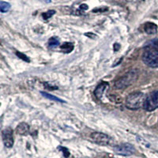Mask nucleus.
<instances>
[{"label": "nucleus", "instance_id": "1", "mask_svg": "<svg viewBox=\"0 0 158 158\" xmlns=\"http://www.w3.org/2000/svg\"><path fill=\"white\" fill-rule=\"evenodd\" d=\"M146 99V97L143 93L135 92L127 97L125 105L130 110H138L144 107Z\"/></svg>", "mask_w": 158, "mask_h": 158}, {"label": "nucleus", "instance_id": "2", "mask_svg": "<svg viewBox=\"0 0 158 158\" xmlns=\"http://www.w3.org/2000/svg\"><path fill=\"white\" fill-rule=\"evenodd\" d=\"M138 75H139V73L138 70L134 69V70H130L123 76H122L120 78L115 81V87L117 89H124L127 88L138 80Z\"/></svg>", "mask_w": 158, "mask_h": 158}, {"label": "nucleus", "instance_id": "3", "mask_svg": "<svg viewBox=\"0 0 158 158\" xmlns=\"http://www.w3.org/2000/svg\"><path fill=\"white\" fill-rule=\"evenodd\" d=\"M142 61L151 68L158 67V49L153 46H147L142 54Z\"/></svg>", "mask_w": 158, "mask_h": 158}, {"label": "nucleus", "instance_id": "4", "mask_svg": "<svg viewBox=\"0 0 158 158\" xmlns=\"http://www.w3.org/2000/svg\"><path fill=\"white\" fill-rule=\"evenodd\" d=\"M146 111H152L158 108V91H153L146 97L143 107Z\"/></svg>", "mask_w": 158, "mask_h": 158}, {"label": "nucleus", "instance_id": "5", "mask_svg": "<svg viewBox=\"0 0 158 158\" xmlns=\"http://www.w3.org/2000/svg\"><path fill=\"white\" fill-rule=\"evenodd\" d=\"M113 150L116 154L124 156H131L136 151L135 146L129 143H123L120 144V145H118V146H114Z\"/></svg>", "mask_w": 158, "mask_h": 158}, {"label": "nucleus", "instance_id": "6", "mask_svg": "<svg viewBox=\"0 0 158 158\" xmlns=\"http://www.w3.org/2000/svg\"><path fill=\"white\" fill-rule=\"evenodd\" d=\"M90 138L95 143L100 146H108L111 142V138L105 134L100 133V132H94L90 135Z\"/></svg>", "mask_w": 158, "mask_h": 158}, {"label": "nucleus", "instance_id": "7", "mask_svg": "<svg viewBox=\"0 0 158 158\" xmlns=\"http://www.w3.org/2000/svg\"><path fill=\"white\" fill-rule=\"evenodd\" d=\"M2 142L4 146L7 148H11L14 146V132L10 127L5 128L2 132Z\"/></svg>", "mask_w": 158, "mask_h": 158}, {"label": "nucleus", "instance_id": "8", "mask_svg": "<svg viewBox=\"0 0 158 158\" xmlns=\"http://www.w3.org/2000/svg\"><path fill=\"white\" fill-rule=\"evenodd\" d=\"M108 88V83L102 82L101 83V84H99L97 86V88H96L95 92H94L95 96L98 99H101V97H102L103 95H104V92H105V90H106Z\"/></svg>", "mask_w": 158, "mask_h": 158}, {"label": "nucleus", "instance_id": "9", "mask_svg": "<svg viewBox=\"0 0 158 158\" xmlns=\"http://www.w3.org/2000/svg\"><path fill=\"white\" fill-rule=\"evenodd\" d=\"M16 131L20 135H27L29 133V126L26 123H21L17 127Z\"/></svg>", "mask_w": 158, "mask_h": 158}, {"label": "nucleus", "instance_id": "10", "mask_svg": "<svg viewBox=\"0 0 158 158\" xmlns=\"http://www.w3.org/2000/svg\"><path fill=\"white\" fill-rule=\"evenodd\" d=\"M145 31L146 33L151 35V34H155L157 32V26L156 24L152 23V22H147L145 25Z\"/></svg>", "mask_w": 158, "mask_h": 158}, {"label": "nucleus", "instance_id": "11", "mask_svg": "<svg viewBox=\"0 0 158 158\" xmlns=\"http://www.w3.org/2000/svg\"><path fill=\"white\" fill-rule=\"evenodd\" d=\"M41 94L44 97L49 99V100H52V101H57V102L64 103V101H63V100L58 98L57 97H55V96H53V95H51V94H48V93H45V92H41Z\"/></svg>", "mask_w": 158, "mask_h": 158}, {"label": "nucleus", "instance_id": "12", "mask_svg": "<svg viewBox=\"0 0 158 158\" xmlns=\"http://www.w3.org/2000/svg\"><path fill=\"white\" fill-rule=\"evenodd\" d=\"M10 4L6 2L1 1L0 2V10L2 13H6L10 10Z\"/></svg>", "mask_w": 158, "mask_h": 158}, {"label": "nucleus", "instance_id": "13", "mask_svg": "<svg viewBox=\"0 0 158 158\" xmlns=\"http://www.w3.org/2000/svg\"><path fill=\"white\" fill-rule=\"evenodd\" d=\"M61 49L66 53H69L74 49V45L71 43H64L61 46Z\"/></svg>", "mask_w": 158, "mask_h": 158}, {"label": "nucleus", "instance_id": "14", "mask_svg": "<svg viewBox=\"0 0 158 158\" xmlns=\"http://www.w3.org/2000/svg\"><path fill=\"white\" fill-rule=\"evenodd\" d=\"M48 45L51 48H55V47H57V46H59V40L56 39V37H52L50 40H49Z\"/></svg>", "mask_w": 158, "mask_h": 158}, {"label": "nucleus", "instance_id": "15", "mask_svg": "<svg viewBox=\"0 0 158 158\" xmlns=\"http://www.w3.org/2000/svg\"><path fill=\"white\" fill-rule=\"evenodd\" d=\"M55 13H56V11L55 10H48V12L44 13L43 15H42V16H43L44 19L48 20V19H49L51 17L53 16V15H55Z\"/></svg>", "mask_w": 158, "mask_h": 158}, {"label": "nucleus", "instance_id": "16", "mask_svg": "<svg viewBox=\"0 0 158 158\" xmlns=\"http://www.w3.org/2000/svg\"><path fill=\"white\" fill-rule=\"evenodd\" d=\"M16 55L18 56V57L20 58V59H22V60H24V61L28 62V63L30 61V60H29V57H27V56H25V55H24L23 53H22V52H17Z\"/></svg>", "mask_w": 158, "mask_h": 158}, {"label": "nucleus", "instance_id": "17", "mask_svg": "<svg viewBox=\"0 0 158 158\" xmlns=\"http://www.w3.org/2000/svg\"><path fill=\"white\" fill-rule=\"evenodd\" d=\"M151 46H153L154 48L158 49V39H154L151 41Z\"/></svg>", "mask_w": 158, "mask_h": 158}, {"label": "nucleus", "instance_id": "18", "mask_svg": "<svg viewBox=\"0 0 158 158\" xmlns=\"http://www.w3.org/2000/svg\"><path fill=\"white\" fill-rule=\"evenodd\" d=\"M61 149H62V150H63V153H64L65 157H68V156H70V152L67 150V149H66V148H64V147H63V148L62 147Z\"/></svg>", "mask_w": 158, "mask_h": 158}, {"label": "nucleus", "instance_id": "19", "mask_svg": "<svg viewBox=\"0 0 158 158\" xmlns=\"http://www.w3.org/2000/svg\"><path fill=\"white\" fill-rule=\"evenodd\" d=\"M80 9L83 10H85L88 9V6L86 4H82V5L80 6Z\"/></svg>", "mask_w": 158, "mask_h": 158}, {"label": "nucleus", "instance_id": "20", "mask_svg": "<svg viewBox=\"0 0 158 158\" xmlns=\"http://www.w3.org/2000/svg\"><path fill=\"white\" fill-rule=\"evenodd\" d=\"M143 1H144V0H143Z\"/></svg>", "mask_w": 158, "mask_h": 158}]
</instances>
